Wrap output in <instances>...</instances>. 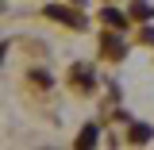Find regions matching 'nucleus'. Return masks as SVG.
<instances>
[{
	"instance_id": "3",
	"label": "nucleus",
	"mask_w": 154,
	"mask_h": 150,
	"mask_svg": "<svg viewBox=\"0 0 154 150\" xmlns=\"http://www.w3.org/2000/svg\"><path fill=\"white\" fill-rule=\"evenodd\" d=\"M131 19H154V8L146 4V0H135L131 4Z\"/></svg>"
},
{
	"instance_id": "4",
	"label": "nucleus",
	"mask_w": 154,
	"mask_h": 150,
	"mask_svg": "<svg viewBox=\"0 0 154 150\" xmlns=\"http://www.w3.org/2000/svg\"><path fill=\"white\" fill-rule=\"evenodd\" d=\"M73 85H81V89H89V85H93V73H89V66H73Z\"/></svg>"
},
{
	"instance_id": "7",
	"label": "nucleus",
	"mask_w": 154,
	"mask_h": 150,
	"mask_svg": "<svg viewBox=\"0 0 154 150\" xmlns=\"http://www.w3.org/2000/svg\"><path fill=\"white\" fill-rule=\"evenodd\" d=\"M96 131H100V127H85L81 139H77V146H93V142H96Z\"/></svg>"
},
{
	"instance_id": "5",
	"label": "nucleus",
	"mask_w": 154,
	"mask_h": 150,
	"mask_svg": "<svg viewBox=\"0 0 154 150\" xmlns=\"http://www.w3.org/2000/svg\"><path fill=\"white\" fill-rule=\"evenodd\" d=\"M100 19H104V23H108V27H123V23H127V19L119 16V12H116V8H104V12H100Z\"/></svg>"
},
{
	"instance_id": "2",
	"label": "nucleus",
	"mask_w": 154,
	"mask_h": 150,
	"mask_svg": "<svg viewBox=\"0 0 154 150\" xmlns=\"http://www.w3.org/2000/svg\"><path fill=\"white\" fill-rule=\"evenodd\" d=\"M116 31H119V27H116ZM116 31H112V35H104V42H100V54H104V58H123V54H127L123 38L116 35Z\"/></svg>"
},
{
	"instance_id": "8",
	"label": "nucleus",
	"mask_w": 154,
	"mask_h": 150,
	"mask_svg": "<svg viewBox=\"0 0 154 150\" xmlns=\"http://www.w3.org/2000/svg\"><path fill=\"white\" fill-rule=\"evenodd\" d=\"M139 38H143L146 46H154V27H143V35H139Z\"/></svg>"
},
{
	"instance_id": "9",
	"label": "nucleus",
	"mask_w": 154,
	"mask_h": 150,
	"mask_svg": "<svg viewBox=\"0 0 154 150\" xmlns=\"http://www.w3.org/2000/svg\"><path fill=\"white\" fill-rule=\"evenodd\" d=\"M77 4H85V0H77Z\"/></svg>"
},
{
	"instance_id": "6",
	"label": "nucleus",
	"mask_w": 154,
	"mask_h": 150,
	"mask_svg": "<svg viewBox=\"0 0 154 150\" xmlns=\"http://www.w3.org/2000/svg\"><path fill=\"white\" fill-rule=\"evenodd\" d=\"M131 139H135V142H146V139H150V127H146V123H135V127H131Z\"/></svg>"
},
{
	"instance_id": "1",
	"label": "nucleus",
	"mask_w": 154,
	"mask_h": 150,
	"mask_svg": "<svg viewBox=\"0 0 154 150\" xmlns=\"http://www.w3.org/2000/svg\"><path fill=\"white\" fill-rule=\"evenodd\" d=\"M50 19H58V23H66V27H85V16L81 12H73V8H62V4H46L42 8Z\"/></svg>"
}]
</instances>
